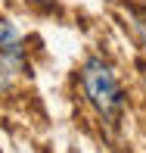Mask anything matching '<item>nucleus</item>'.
Instances as JSON below:
<instances>
[{"label":"nucleus","instance_id":"nucleus-1","mask_svg":"<svg viewBox=\"0 0 146 153\" xmlns=\"http://www.w3.org/2000/svg\"><path fill=\"white\" fill-rule=\"evenodd\" d=\"M81 85H84V94L96 113L106 116V119H118V113L124 109V97H121V85H118L115 72L106 62L90 59L81 72Z\"/></svg>","mask_w":146,"mask_h":153},{"label":"nucleus","instance_id":"nucleus-2","mask_svg":"<svg viewBox=\"0 0 146 153\" xmlns=\"http://www.w3.org/2000/svg\"><path fill=\"white\" fill-rule=\"evenodd\" d=\"M0 59H6L10 66H22V59H25L22 38H19L16 25L10 19H0Z\"/></svg>","mask_w":146,"mask_h":153},{"label":"nucleus","instance_id":"nucleus-3","mask_svg":"<svg viewBox=\"0 0 146 153\" xmlns=\"http://www.w3.org/2000/svg\"><path fill=\"white\" fill-rule=\"evenodd\" d=\"M10 81H12V69H10V62H6V59H0V94L10 88Z\"/></svg>","mask_w":146,"mask_h":153},{"label":"nucleus","instance_id":"nucleus-4","mask_svg":"<svg viewBox=\"0 0 146 153\" xmlns=\"http://www.w3.org/2000/svg\"><path fill=\"white\" fill-rule=\"evenodd\" d=\"M134 28H137V34H140V44H143V50H146V16H140L134 22Z\"/></svg>","mask_w":146,"mask_h":153}]
</instances>
